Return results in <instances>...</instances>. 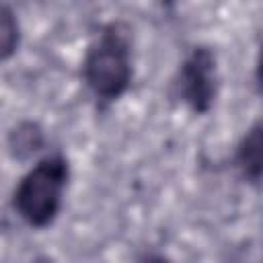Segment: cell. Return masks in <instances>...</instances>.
<instances>
[{
    "label": "cell",
    "mask_w": 263,
    "mask_h": 263,
    "mask_svg": "<svg viewBox=\"0 0 263 263\" xmlns=\"http://www.w3.org/2000/svg\"><path fill=\"white\" fill-rule=\"evenodd\" d=\"M70 183V162L64 154L53 152L39 158L18 179L10 195L12 212L33 230L53 226Z\"/></svg>",
    "instance_id": "obj_2"
},
{
    "label": "cell",
    "mask_w": 263,
    "mask_h": 263,
    "mask_svg": "<svg viewBox=\"0 0 263 263\" xmlns=\"http://www.w3.org/2000/svg\"><path fill=\"white\" fill-rule=\"evenodd\" d=\"M234 166L249 185L259 187L263 168V127L259 119H255L238 140L234 150Z\"/></svg>",
    "instance_id": "obj_4"
},
{
    "label": "cell",
    "mask_w": 263,
    "mask_h": 263,
    "mask_svg": "<svg viewBox=\"0 0 263 263\" xmlns=\"http://www.w3.org/2000/svg\"><path fill=\"white\" fill-rule=\"evenodd\" d=\"M82 82L101 105L119 101L134 82V58L129 29L107 23L88 43L82 58Z\"/></svg>",
    "instance_id": "obj_1"
},
{
    "label": "cell",
    "mask_w": 263,
    "mask_h": 263,
    "mask_svg": "<svg viewBox=\"0 0 263 263\" xmlns=\"http://www.w3.org/2000/svg\"><path fill=\"white\" fill-rule=\"evenodd\" d=\"M173 86L177 99L193 115H208L216 103L220 88L216 51L208 45H195L183 58Z\"/></svg>",
    "instance_id": "obj_3"
},
{
    "label": "cell",
    "mask_w": 263,
    "mask_h": 263,
    "mask_svg": "<svg viewBox=\"0 0 263 263\" xmlns=\"http://www.w3.org/2000/svg\"><path fill=\"white\" fill-rule=\"evenodd\" d=\"M21 47V23L14 8L0 2V62L10 60Z\"/></svg>",
    "instance_id": "obj_6"
},
{
    "label": "cell",
    "mask_w": 263,
    "mask_h": 263,
    "mask_svg": "<svg viewBox=\"0 0 263 263\" xmlns=\"http://www.w3.org/2000/svg\"><path fill=\"white\" fill-rule=\"evenodd\" d=\"M43 146H45L43 127L37 121H31V119L18 121L8 132V138H6L8 154L18 162H27L33 156H37L43 150Z\"/></svg>",
    "instance_id": "obj_5"
}]
</instances>
